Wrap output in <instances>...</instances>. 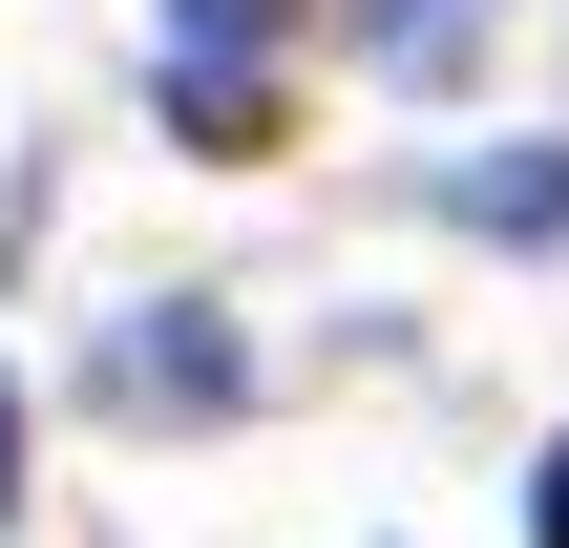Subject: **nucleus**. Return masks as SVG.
Here are the masks:
<instances>
[{
  "label": "nucleus",
  "instance_id": "nucleus-1",
  "mask_svg": "<svg viewBox=\"0 0 569 548\" xmlns=\"http://www.w3.org/2000/svg\"><path fill=\"white\" fill-rule=\"evenodd\" d=\"M296 21H317V0H169V63H148L169 148L274 169V148H296V84H274V42H296Z\"/></svg>",
  "mask_w": 569,
  "mask_h": 548
},
{
  "label": "nucleus",
  "instance_id": "nucleus-2",
  "mask_svg": "<svg viewBox=\"0 0 569 548\" xmlns=\"http://www.w3.org/2000/svg\"><path fill=\"white\" fill-rule=\"evenodd\" d=\"M232 401H253V359H232L211 296H148V317L106 338V422H232Z\"/></svg>",
  "mask_w": 569,
  "mask_h": 548
},
{
  "label": "nucleus",
  "instance_id": "nucleus-3",
  "mask_svg": "<svg viewBox=\"0 0 569 548\" xmlns=\"http://www.w3.org/2000/svg\"><path fill=\"white\" fill-rule=\"evenodd\" d=\"M443 211H465V232H507V253H569V148H465V169H443Z\"/></svg>",
  "mask_w": 569,
  "mask_h": 548
},
{
  "label": "nucleus",
  "instance_id": "nucleus-4",
  "mask_svg": "<svg viewBox=\"0 0 569 548\" xmlns=\"http://www.w3.org/2000/svg\"><path fill=\"white\" fill-rule=\"evenodd\" d=\"M338 42H359L380 84H465V63H486V0H338Z\"/></svg>",
  "mask_w": 569,
  "mask_h": 548
},
{
  "label": "nucleus",
  "instance_id": "nucleus-5",
  "mask_svg": "<svg viewBox=\"0 0 569 548\" xmlns=\"http://www.w3.org/2000/svg\"><path fill=\"white\" fill-rule=\"evenodd\" d=\"M528 548H569V444H549V465H528Z\"/></svg>",
  "mask_w": 569,
  "mask_h": 548
},
{
  "label": "nucleus",
  "instance_id": "nucleus-6",
  "mask_svg": "<svg viewBox=\"0 0 569 548\" xmlns=\"http://www.w3.org/2000/svg\"><path fill=\"white\" fill-rule=\"evenodd\" d=\"M0 528H21V380H0Z\"/></svg>",
  "mask_w": 569,
  "mask_h": 548
}]
</instances>
